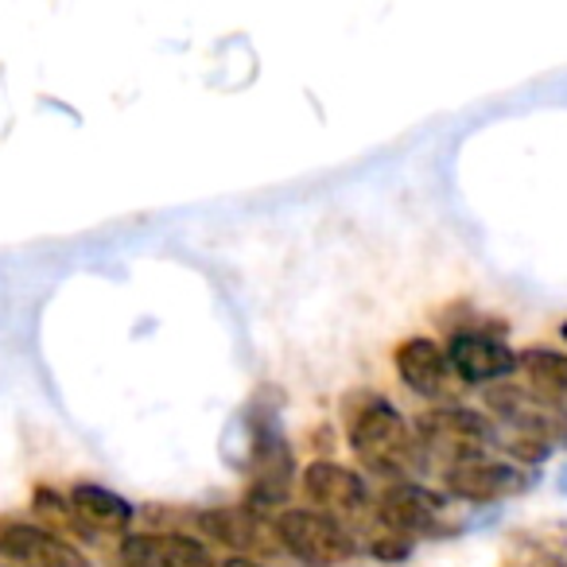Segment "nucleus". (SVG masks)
Masks as SVG:
<instances>
[{"mask_svg": "<svg viewBox=\"0 0 567 567\" xmlns=\"http://www.w3.org/2000/svg\"><path fill=\"white\" fill-rule=\"evenodd\" d=\"M198 533H203V540L234 548V556H260V551L280 548L272 517H260V513H252L249 505H218V509H203L198 513Z\"/></svg>", "mask_w": 567, "mask_h": 567, "instance_id": "nucleus-12", "label": "nucleus"}, {"mask_svg": "<svg viewBox=\"0 0 567 567\" xmlns=\"http://www.w3.org/2000/svg\"><path fill=\"white\" fill-rule=\"evenodd\" d=\"M559 339H564V342H567V323H564V327H559Z\"/></svg>", "mask_w": 567, "mask_h": 567, "instance_id": "nucleus-16", "label": "nucleus"}, {"mask_svg": "<svg viewBox=\"0 0 567 567\" xmlns=\"http://www.w3.org/2000/svg\"><path fill=\"white\" fill-rule=\"evenodd\" d=\"M559 486H564V489H567V471H564V482H559Z\"/></svg>", "mask_w": 567, "mask_h": 567, "instance_id": "nucleus-17", "label": "nucleus"}, {"mask_svg": "<svg viewBox=\"0 0 567 567\" xmlns=\"http://www.w3.org/2000/svg\"><path fill=\"white\" fill-rule=\"evenodd\" d=\"M113 567H218L210 544L190 533H128L113 548Z\"/></svg>", "mask_w": 567, "mask_h": 567, "instance_id": "nucleus-10", "label": "nucleus"}, {"mask_svg": "<svg viewBox=\"0 0 567 567\" xmlns=\"http://www.w3.org/2000/svg\"><path fill=\"white\" fill-rule=\"evenodd\" d=\"M280 551L303 567H342L358 556V533L311 505H288L272 517Z\"/></svg>", "mask_w": 567, "mask_h": 567, "instance_id": "nucleus-4", "label": "nucleus"}, {"mask_svg": "<svg viewBox=\"0 0 567 567\" xmlns=\"http://www.w3.org/2000/svg\"><path fill=\"white\" fill-rule=\"evenodd\" d=\"M373 525L393 528V533L409 536V540H424V536H447V497L427 489L424 482L404 478L389 482L373 502Z\"/></svg>", "mask_w": 567, "mask_h": 567, "instance_id": "nucleus-6", "label": "nucleus"}, {"mask_svg": "<svg viewBox=\"0 0 567 567\" xmlns=\"http://www.w3.org/2000/svg\"><path fill=\"white\" fill-rule=\"evenodd\" d=\"M451 370L463 385L494 389L520 370V354L486 327H455L447 339Z\"/></svg>", "mask_w": 567, "mask_h": 567, "instance_id": "nucleus-7", "label": "nucleus"}, {"mask_svg": "<svg viewBox=\"0 0 567 567\" xmlns=\"http://www.w3.org/2000/svg\"><path fill=\"white\" fill-rule=\"evenodd\" d=\"M520 370H525L533 393L548 396L556 404H567V354L544 347L520 350Z\"/></svg>", "mask_w": 567, "mask_h": 567, "instance_id": "nucleus-14", "label": "nucleus"}, {"mask_svg": "<svg viewBox=\"0 0 567 567\" xmlns=\"http://www.w3.org/2000/svg\"><path fill=\"white\" fill-rule=\"evenodd\" d=\"M218 567H268V564L260 556H226Z\"/></svg>", "mask_w": 567, "mask_h": 567, "instance_id": "nucleus-15", "label": "nucleus"}, {"mask_svg": "<svg viewBox=\"0 0 567 567\" xmlns=\"http://www.w3.org/2000/svg\"><path fill=\"white\" fill-rule=\"evenodd\" d=\"M4 567H12V564H4Z\"/></svg>", "mask_w": 567, "mask_h": 567, "instance_id": "nucleus-18", "label": "nucleus"}, {"mask_svg": "<svg viewBox=\"0 0 567 567\" xmlns=\"http://www.w3.org/2000/svg\"><path fill=\"white\" fill-rule=\"evenodd\" d=\"M66 497H71L74 520H79V536H86V540H94V536H117L121 540L136 520V505L102 482H74Z\"/></svg>", "mask_w": 567, "mask_h": 567, "instance_id": "nucleus-13", "label": "nucleus"}, {"mask_svg": "<svg viewBox=\"0 0 567 567\" xmlns=\"http://www.w3.org/2000/svg\"><path fill=\"white\" fill-rule=\"evenodd\" d=\"M347 443L365 471L389 482L416 478L427 466L424 451H420V440H416V427H412L409 416L381 393L362 396V401L347 412Z\"/></svg>", "mask_w": 567, "mask_h": 567, "instance_id": "nucleus-1", "label": "nucleus"}, {"mask_svg": "<svg viewBox=\"0 0 567 567\" xmlns=\"http://www.w3.org/2000/svg\"><path fill=\"white\" fill-rule=\"evenodd\" d=\"M525 486H528V474L520 471V463L497 458L489 451L443 466V489H447V497H458V502H471V505L505 502V497L520 494Z\"/></svg>", "mask_w": 567, "mask_h": 567, "instance_id": "nucleus-8", "label": "nucleus"}, {"mask_svg": "<svg viewBox=\"0 0 567 567\" xmlns=\"http://www.w3.org/2000/svg\"><path fill=\"white\" fill-rule=\"evenodd\" d=\"M412 427H416L424 463L440 466H451L471 455H486L502 440L494 420L478 409H466V404H432V409H424L412 420Z\"/></svg>", "mask_w": 567, "mask_h": 567, "instance_id": "nucleus-3", "label": "nucleus"}, {"mask_svg": "<svg viewBox=\"0 0 567 567\" xmlns=\"http://www.w3.org/2000/svg\"><path fill=\"white\" fill-rule=\"evenodd\" d=\"M300 494L311 509L327 513V517L342 520L358 533L362 525H373V502L378 494L370 489V482L362 478V471L334 458H316L300 471Z\"/></svg>", "mask_w": 567, "mask_h": 567, "instance_id": "nucleus-5", "label": "nucleus"}, {"mask_svg": "<svg viewBox=\"0 0 567 567\" xmlns=\"http://www.w3.org/2000/svg\"><path fill=\"white\" fill-rule=\"evenodd\" d=\"M393 365H396V378L404 381L409 393L424 396V401H435V404H451L455 385H463V381L455 378V370H451L447 347H440V342L427 339V334L404 339L401 347L393 350Z\"/></svg>", "mask_w": 567, "mask_h": 567, "instance_id": "nucleus-11", "label": "nucleus"}, {"mask_svg": "<svg viewBox=\"0 0 567 567\" xmlns=\"http://www.w3.org/2000/svg\"><path fill=\"white\" fill-rule=\"evenodd\" d=\"M0 556L12 567H94L79 544L40 520H0Z\"/></svg>", "mask_w": 567, "mask_h": 567, "instance_id": "nucleus-9", "label": "nucleus"}, {"mask_svg": "<svg viewBox=\"0 0 567 567\" xmlns=\"http://www.w3.org/2000/svg\"><path fill=\"white\" fill-rule=\"evenodd\" d=\"M300 486V471H296V455L284 440L280 424L272 416H249V451H245V497L260 517H276L288 509V497Z\"/></svg>", "mask_w": 567, "mask_h": 567, "instance_id": "nucleus-2", "label": "nucleus"}]
</instances>
